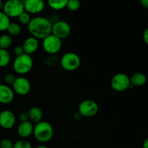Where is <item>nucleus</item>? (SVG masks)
Segmentation results:
<instances>
[{
    "label": "nucleus",
    "instance_id": "f257e3e1",
    "mask_svg": "<svg viewBox=\"0 0 148 148\" xmlns=\"http://www.w3.org/2000/svg\"><path fill=\"white\" fill-rule=\"evenodd\" d=\"M52 23L50 20L43 16H37L31 19L27 25L29 33L32 37L43 40L51 34Z\"/></svg>",
    "mask_w": 148,
    "mask_h": 148
},
{
    "label": "nucleus",
    "instance_id": "f03ea898",
    "mask_svg": "<svg viewBox=\"0 0 148 148\" xmlns=\"http://www.w3.org/2000/svg\"><path fill=\"white\" fill-rule=\"evenodd\" d=\"M33 135L37 141L44 143L50 141L53 135L51 124L46 121H41L36 124L33 128Z\"/></svg>",
    "mask_w": 148,
    "mask_h": 148
},
{
    "label": "nucleus",
    "instance_id": "7ed1b4c3",
    "mask_svg": "<svg viewBox=\"0 0 148 148\" xmlns=\"http://www.w3.org/2000/svg\"><path fill=\"white\" fill-rule=\"evenodd\" d=\"M33 66V60L31 56L23 53L21 56H17L12 64L14 72L18 75H25L28 73Z\"/></svg>",
    "mask_w": 148,
    "mask_h": 148
},
{
    "label": "nucleus",
    "instance_id": "20e7f679",
    "mask_svg": "<svg viewBox=\"0 0 148 148\" xmlns=\"http://www.w3.org/2000/svg\"><path fill=\"white\" fill-rule=\"evenodd\" d=\"M62 67L68 72L75 71L80 66L81 59L78 54L74 52L64 53L59 60Z\"/></svg>",
    "mask_w": 148,
    "mask_h": 148
},
{
    "label": "nucleus",
    "instance_id": "39448f33",
    "mask_svg": "<svg viewBox=\"0 0 148 148\" xmlns=\"http://www.w3.org/2000/svg\"><path fill=\"white\" fill-rule=\"evenodd\" d=\"M3 12L9 17H18L25 12L23 1L20 0H9L4 3Z\"/></svg>",
    "mask_w": 148,
    "mask_h": 148
},
{
    "label": "nucleus",
    "instance_id": "423d86ee",
    "mask_svg": "<svg viewBox=\"0 0 148 148\" xmlns=\"http://www.w3.org/2000/svg\"><path fill=\"white\" fill-rule=\"evenodd\" d=\"M42 46L46 53L50 55H55L62 49V40L51 34L43 39Z\"/></svg>",
    "mask_w": 148,
    "mask_h": 148
},
{
    "label": "nucleus",
    "instance_id": "0eeeda50",
    "mask_svg": "<svg viewBox=\"0 0 148 148\" xmlns=\"http://www.w3.org/2000/svg\"><path fill=\"white\" fill-rule=\"evenodd\" d=\"M131 85L130 77L124 73L116 74L111 80V86L113 90L117 92H123L129 89Z\"/></svg>",
    "mask_w": 148,
    "mask_h": 148
},
{
    "label": "nucleus",
    "instance_id": "6e6552de",
    "mask_svg": "<svg viewBox=\"0 0 148 148\" xmlns=\"http://www.w3.org/2000/svg\"><path fill=\"white\" fill-rule=\"evenodd\" d=\"M99 110L98 104L93 100L87 99L82 101L78 106V112L82 117H92L96 115Z\"/></svg>",
    "mask_w": 148,
    "mask_h": 148
},
{
    "label": "nucleus",
    "instance_id": "1a4fd4ad",
    "mask_svg": "<svg viewBox=\"0 0 148 148\" xmlns=\"http://www.w3.org/2000/svg\"><path fill=\"white\" fill-rule=\"evenodd\" d=\"M70 33L71 27L67 22L59 20L52 25L51 34L61 40L67 38Z\"/></svg>",
    "mask_w": 148,
    "mask_h": 148
},
{
    "label": "nucleus",
    "instance_id": "9d476101",
    "mask_svg": "<svg viewBox=\"0 0 148 148\" xmlns=\"http://www.w3.org/2000/svg\"><path fill=\"white\" fill-rule=\"evenodd\" d=\"M31 85L28 79L25 77H16L12 84V90L14 93L19 95H26L30 92Z\"/></svg>",
    "mask_w": 148,
    "mask_h": 148
},
{
    "label": "nucleus",
    "instance_id": "9b49d317",
    "mask_svg": "<svg viewBox=\"0 0 148 148\" xmlns=\"http://www.w3.org/2000/svg\"><path fill=\"white\" fill-rule=\"evenodd\" d=\"M16 118L10 110H4L0 112V127L4 130H11L15 124Z\"/></svg>",
    "mask_w": 148,
    "mask_h": 148
},
{
    "label": "nucleus",
    "instance_id": "f8f14e48",
    "mask_svg": "<svg viewBox=\"0 0 148 148\" xmlns=\"http://www.w3.org/2000/svg\"><path fill=\"white\" fill-rule=\"evenodd\" d=\"M25 11L30 14H37L41 12L45 7L44 1L42 0H25L23 1Z\"/></svg>",
    "mask_w": 148,
    "mask_h": 148
},
{
    "label": "nucleus",
    "instance_id": "ddd939ff",
    "mask_svg": "<svg viewBox=\"0 0 148 148\" xmlns=\"http://www.w3.org/2000/svg\"><path fill=\"white\" fill-rule=\"evenodd\" d=\"M14 92L12 88L5 84H0V103L9 104L13 101Z\"/></svg>",
    "mask_w": 148,
    "mask_h": 148
},
{
    "label": "nucleus",
    "instance_id": "4468645a",
    "mask_svg": "<svg viewBox=\"0 0 148 148\" xmlns=\"http://www.w3.org/2000/svg\"><path fill=\"white\" fill-rule=\"evenodd\" d=\"M22 46L23 48L24 53L30 56L31 54L34 53L38 50V40L37 38H36L30 36V37L27 38L24 40Z\"/></svg>",
    "mask_w": 148,
    "mask_h": 148
},
{
    "label": "nucleus",
    "instance_id": "2eb2a0df",
    "mask_svg": "<svg viewBox=\"0 0 148 148\" xmlns=\"http://www.w3.org/2000/svg\"><path fill=\"white\" fill-rule=\"evenodd\" d=\"M33 128L34 127L33 125V123L30 122V121L20 123L17 127V134L21 138H27L33 134Z\"/></svg>",
    "mask_w": 148,
    "mask_h": 148
},
{
    "label": "nucleus",
    "instance_id": "dca6fc26",
    "mask_svg": "<svg viewBox=\"0 0 148 148\" xmlns=\"http://www.w3.org/2000/svg\"><path fill=\"white\" fill-rule=\"evenodd\" d=\"M29 117V121L31 123H37L42 121L43 119V111L39 107L34 106L30 108L27 112Z\"/></svg>",
    "mask_w": 148,
    "mask_h": 148
},
{
    "label": "nucleus",
    "instance_id": "f3484780",
    "mask_svg": "<svg viewBox=\"0 0 148 148\" xmlns=\"http://www.w3.org/2000/svg\"><path fill=\"white\" fill-rule=\"evenodd\" d=\"M130 82L133 86H143L147 82V77L144 73L137 72L132 75V77H130Z\"/></svg>",
    "mask_w": 148,
    "mask_h": 148
},
{
    "label": "nucleus",
    "instance_id": "a211bd4d",
    "mask_svg": "<svg viewBox=\"0 0 148 148\" xmlns=\"http://www.w3.org/2000/svg\"><path fill=\"white\" fill-rule=\"evenodd\" d=\"M66 0H49L48 4L54 10H61L66 7Z\"/></svg>",
    "mask_w": 148,
    "mask_h": 148
},
{
    "label": "nucleus",
    "instance_id": "6ab92c4d",
    "mask_svg": "<svg viewBox=\"0 0 148 148\" xmlns=\"http://www.w3.org/2000/svg\"><path fill=\"white\" fill-rule=\"evenodd\" d=\"M12 44V38L8 34L1 35L0 36V49L7 50Z\"/></svg>",
    "mask_w": 148,
    "mask_h": 148
},
{
    "label": "nucleus",
    "instance_id": "aec40b11",
    "mask_svg": "<svg viewBox=\"0 0 148 148\" xmlns=\"http://www.w3.org/2000/svg\"><path fill=\"white\" fill-rule=\"evenodd\" d=\"M11 57L7 50L0 49V67L7 66L10 64Z\"/></svg>",
    "mask_w": 148,
    "mask_h": 148
},
{
    "label": "nucleus",
    "instance_id": "412c9836",
    "mask_svg": "<svg viewBox=\"0 0 148 148\" xmlns=\"http://www.w3.org/2000/svg\"><path fill=\"white\" fill-rule=\"evenodd\" d=\"M8 35L10 36H17L21 33L22 29L20 25L16 23H11L7 29Z\"/></svg>",
    "mask_w": 148,
    "mask_h": 148
},
{
    "label": "nucleus",
    "instance_id": "4be33fe9",
    "mask_svg": "<svg viewBox=\"0 0 148 148\" xmlns=\"http://www.w3.org/2000/svg\"><path fill=\"white\" fill-rule=\"evenodd\" d=\"M11 23L10 18L4 14L3 12H0V31H5L7 30V27Z\"/></svg>",
    "mask_w": 148,
    "mask_h": 148
},
{
    "label": "nucleus",
    "instance_id": "5701e85b",
    "mask_svg": "<svg viewBox=\"0 0 148 148\" xmlns=\"http://www.w3.org/2000/svg\"><path fill=\"white\" fill-rule=\"evenodd\" d=\"M81 4L78 0H69L66 3V8L70 11L75 12L80 8Z\"/></svg>",
    "mask_w": 148,
    "mask_h": 148
},
{
    "label": "nucleus",
    "instance_id": "b1692460",
    "mask_svg": "<svg viewBox=\"0 0 148 148\" xmlns=\"http://www.w3.org/2000/svg\"><path fill=\"white\" fill-rule=\"evenodd\" d=\"M31 17H30V14L29 13H27V12H23L18 17V20L19 23L22 25H28L29 23L31 20Z\"/></svg>",
    "mask_w": 148,
    "mask_h": 148
},
{
    "label": "nucleus",
    "instance_id": "393cba45",
    "mask_svg": "<svg viewBox=\"0 0 148 148\" xmlns=\"http://www.w3.org/2000/svg\"><path fill=\"white\" fill-rule=\"evenodd\" d=\"M13 148H33L30 142L26 140H20L13 145Z\"/></svg>",
    "mask_w": 148,
    "mask_h": 148
},
{
    "label": "nucleus",
    "instance_id": "a878e982",
    "mask_svg": "<svg viewBox=\"0 0 148 148\" xmlns=\"http://www.w3.org/2000/svg\"><path fill=\"white\" fill-rule=\"evenodd\" d=\"M13 143L9 139H3L0 142V148H13Z\"/></svg>",
    "mask_w": 148,
    "mask_h": 148
},
{
    "label": "nucleus",
    "instance_id": "bb28decb",
    "mask_svg": "<svg viewBox=\"0 0 148 148\" xmlns=\"http://www.w3.org/2000/svg\"><path fill=\"white\" fill-rule=\"evenodd\" d=\"M16 79V77L14 76V75L12 73H7L6 74L5 76H4V81H5L7 85H12L14 83V80Z\"/></svg>",
    "mask_w": 148,
    "mask_h": 148
},
{
    "label": "nucleus",
    "instance_id": "cd10ccee",
    "mask_svg": "<svg viewBox=\"0 0 148 148\" xmlns=\"http://www.w3.org/2000/svg\"><path fill=\"white\" fill-rule=\"evenodd\" d=\"M13 52H14V54L15 55L16 57L19 56H21L23 53H25L23 46H20V45H17V46H14V49H13Z\"/></svg>",
    "mask_w": 148,
    "mask_h": 148
},
{
    "label": "nucleus",
    "instance_id": "c85d7f7f",
    "mask_svg": "<svg viewBox=\"0 0 148 148\" xmlns=\"http://www.w3.org/2000/svg\"><path fill=\"white\" fill-rule=\"evenodd\" d=\"M19 121H20V123L28 121L29 117H28V114H27V113L26 112L20 113V115H19Z\"/></svg>",
    "mask_w": 148,
    "mask_h": 148
},
{
    "label": "nucleus",
    "instance_id": "c756f323",
    "mask_svg": "<svg viewBox=\"0 0 148 148\" xmlns=\"http://www.w3.org/2000/svg\"><path fill=\"white\" fill-rule=\"evenodd\" d=\"M143 40H144L145 43L148 45V27L145 30L144 33H143Z\"/></svg>",
    "mask_w": 148,
    "mask_h": 148
},
{
    "label": "nucleus",
    "instance_id": "7c9ffc66",
    "mask_svg": "<svg viewBox=\"0 0 148 148\" xmlns=\"http://www.w3.org/2000/svg\"><path fill=\"white\" fill-rule=\"evenodd\" d=\"M141 4L143 5V7L148 9V0H142Z\"/></svg>",
    "mask_w": 148,
    "mask_h": 148
},
{
    "label": "nucleus",
    "instance_id": "2f4dec72",
    "mask_svg": "<svg viewBox=\"0 0 148 148\" xmlns=\"http://www.w3.org/2000/svg\"><path fill=\"white\" fill-rule=\"evenodd\" d=\"M143 147L148 148V137L144 140V143H143Z\"/></svg>",
    "mask_w": 148,
    "mask_h": 148
},
{
    "label": "nucleus",
    "instance_id": "473e14b6",
    "mask_svg": "<svg viewBox=\"0 0 148 148\" xmlns=\"http://www.w3.org/2000/svg\"><path fill=\"white\" fill-rule=\"evenodd\" d=\"M74 118H75V119H79L82 118V116H81L80 114L77 111V112L75 113V115H74Z\"/></svg>",
    "mask_w": 148,
    "mask_h": 148
},
{
    "label": "nucleus",
    "instance_id": "72a5a7b5",
    "mask_svg": "<svg viewBox=\"0 0 148 148\" xmlns=\"http://www.w3.org/2000/svg\"><path fill=\"white\" fill-rule=\"evenodd\" d=\"M3 6H4V2L1 0H0V12L3 9Z\"/></svg>",
    "mask_w": 148,
    "mask_h": 148
},
{
    "label": "nucleus",
    "instance_id": "f704fd0d",
    "mask_svg": "<svg viewBox=\"0 0 148 148\" xmlns=\"http://www.w3.org/2000/svg\"><path fill=\"white\" fill-rule=\"evenodd\" d=\"M36 148H48V147H46V145H41L37 146Z\"/></svg>",
    "mask_w": 148,
    "mask_h": 148
}]
</instances>
